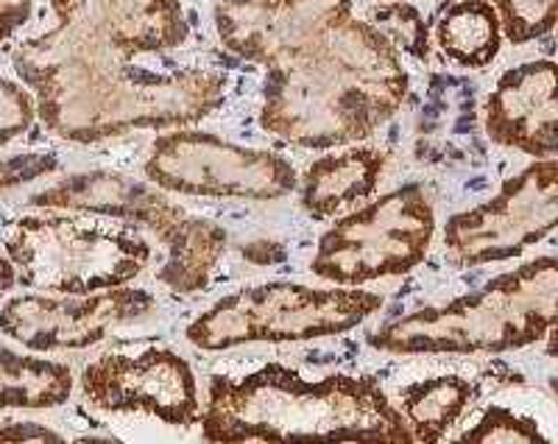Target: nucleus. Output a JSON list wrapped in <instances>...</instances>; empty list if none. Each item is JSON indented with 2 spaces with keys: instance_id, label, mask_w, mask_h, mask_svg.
Returning a JSON list of instances; mask_svg holds the SVG:
<instances>
[{
  "instance_id": "nucleus-6",
  "label": "nucleus",
  "mask_w": 558,
  "mask_h": 444,
  "mask_svg": "<svg viewBox=\"0 0 558 444\" xmlns=\"http://www.w3.org/2000/svg\"><path fill=\"white\" fill-rule=\"evenodd\" d=\"M20 283L53 293H93L132 283L154 249L126 227L70 216H32L7 238Z\"/></svg>"
},
{
  "instance_id": "nucleus-26",
  "label": "nucleus",
  "mask_w": 558,
  "mask_h": 444,
  "mask_svg": "<svg viewBox=\"0 0 558 444\" xmlns=\"http://www.w3.org/2000/svg\"><path fill=\"white\" fill-rule=\"evenodd\" d=\"M32 14V0H0V43L12 37Z\"/></svg>"
},
{
  "instance_id": "nucleus-1",
  "label": "nucleus",
  "mask_w": 558,
  "mask_h": 444,
  "mask_svg": "<svg viewBox=\"0 0 558 444\" xmlns=\"http://www.w3.org/2000/svg\"><path fill=\"white\" fill-rule=\"evenodd\" d=\"M408 96L400 51L366 20L349 17L268 68L260 127L299 148L366 140Z\"/></svg>"
},
{
  "instance_id": "nucleus-10",
  "label": "nucleus",
  "mask_w": 558,
  "mask_h": 444,
  "mask_svg": "<svg viewBox=\"0 0 558 444\" xmlns=\"http://www.w3.org/2000/svg\"><path fill=\"white\" fill-rule=\"evenodd\" d=\"M558 166L545 157L506 179L495 199L447 221L445 243L463 266L508 261L539 243L556 227Z\"/></svg>"
},
{
  "instance_id": "nucleus-11",
  "label": "nucleus",
  "mask_w": 558,
  "mask_h": 444,
  "mask_svg": "<svg viewBox=\"0 0 558 444\" xmlns=\"http://www.w3.org/2000/svg\"><path fill=\"white\" fill-rule=\"evenodd\" d=\"M154 308L157 299L151 293L126 286L68 297L26 293L9 299L0 311V331L37 352L84 349L104 341L114 327L137 322Z\"/></svg>"
},
{
  "instance_id": "nucleus-4",
  "label": "nucleus",
  "mask_w": 558,
  "mask_h": 444,
  "mask_svg": "<svg viewBox=\"0 0 558 444\" xmlns=\"http://www.w3.org/2000/svg\"><path fill=\"white\" fill-rule=\"evenodd\" d=\"M558 263L539 257L492 279L450 305L422 308L383 324L368 344L383 352H508L539 341L556 327Z\"/></svg>"
},
{
  "instance_id": "nucleus-15",
  "label": "nucleus",
  "mask_w": 558,
  "mask_h": 444,
  "mask_svg": "<svg viewBox=\"0 0 558 444\" xmlns=\"http://www.w3.org/2000/svg\"><path fill=\"white\" fill-rule=\"evenodd\" d=\"M418 154L438 166L483 163L481 132L475 115V87L458 76L436 73L427 87V101L416 123Z\"/></svg>"
},
{
  "instance_id": "nucleus-3",
  "label": "nucleus",
  "mask_w": 558,
  "mask_h": 444,
  "mask_svg": "<svg viewBox=\"0 0 558 444\" xmlns=\"http://www.w3.org/2000/svg\"><path fill=\"white\" fill-rule=\"evenodd\" d=\"M207 442H368L411 444L413 433L377 377L305 381L268 363L246 377H213L202 413Z\"/></svg>"
},
{
  "instance_id": "nucleus-19",
  "label": "nucleus",
  "mask_w": 558,
  "mask_h": 444,
  "mask_svg": "<svg viewBox=\"0 0 558 444\" xmlns=\"http://www.w3.org/2000/svg\"><path fill=\"white\" fill-rule=\"evenodd\" d=\"M402 417L413 442H441L472 400V386L463 377L441 375L411 383L400 392Z\"/></svg>"
},
{
  "instance_id": "nucleus-24",
  "label": "nucleus",
  "mask_w": 558,
  "mask_h": 444,
  "mask_svg": "<svg viewBox=\"0 0 558 444\" xmlns=\"http://www.w3.org/2000/svg\"><path fill=\"white\" fill-rule=\"evenodd\" d=\"M57 168L59 159L53 154H14V157H0V191L34 182L39 177H48Z\"/></svg>"
},
{
  "instance_id": "nucleus-12",
  "label": "nucleus",
  "mask_w": 558,
  "mask_h": 444,
  "mask_svg": "<svg viewBox=\"0 0 558 444\" xmlns=\"http://www.w3.org/2000/svg\"><path fill=\"white\" fill-rule=\"evenodd\" d=\"M82 392L101 411L151 413L177 428L202 419L193 369L168 349L98 358L82 372Z\"/></svg>"
},
{
  "instance_id": "nucleus-5",
  "label": "nucleus",
  "mask_w": 558,
  "mask_h": 444,
  "mask_svg": "<svg viewBox=\"0 0 558 444\" xmlns=\"http://www.w3.org/2000/svg\"><path fill=\"white\" fill-rule=\"evenodd\" d=\"M32 204L143 224L162 241L168 252L157 279L177 293L202 291L227 249L223 227L193 216L151 184L114 171L73 173L34 193Z\"/></svg>"
},
{
  "instance_id": "nucleus-27",
  "label": "nucleus",
  "mask_w": 558,
  "mask_h": 444,
  "mask_svg": "<svg viewBox=\"0 0 558 444\" xmlns=\"http://www.w3.org/2000/svg\"><path fill=\"white\" fill-rule=\"evenodd\" d=\"M17 286V268H14L12 261L0 257V293L12 291Z\"/></svg>"
},
{
  "instance_id": "nucleus-13",
  "label": "nucleus",
  "mask_w": 558,
  "mask_h": 444,
  "mask_svg": "<svg viewBox=\"0 0 558 444\" xmlns=\"http://www.w3.org/2000/svg\"><path fill=\"white\" fill-rule=\"evenodd\" d=\"M352 17V0H218L216 32L227 51L274 68Z\"/></svg>"
},
{
  "instance_id": "nucleus-9",
  "label": "nucleus",
  "mask_w": 558,
  "mask_h": 444,
  "mask_svg": "<svg viewBox=\"0 0 558 444\" xmlns=\"http://www.w3.org/2000/svg\"><path fill=\"white\" fill-rule=\"evenodd\" d=\"M146 177L182 196L271 202L296 191L299 173L286 157L227 143L209 132H171L154 140Z\"/></svg>"
},
{
  "instance_id": "nucleus-23",
  "label": "nucleus",
  "mask_w": 558,
  "mask_h": 444,
  "mask_svg": "<svg viewBox=\"0 0 558 444\" xmlns=\"http://www.w3.org/2000/svg\"><path fill=\"white\" fill-rule=\"evenodd\" d=\"M34 98L20 84L0 76V146L20 137L34 121Z\"/></svg>"
},
{
  "instance_id": "nucleus-25",
  "label": "nucleus",
  "mask_w": 558,
  "mask_h": 444,
  "mask_svg": "<svg viewBox=\"0 0 558 444\" xmlns=\"http://www.w3.org/2000/svg\"><path fill=\"white\" fill-rule=\"evenodd\" d=\"M0 442H64V439L37 422H7L0 425Z\"/></svg>"
},
{
  "instance_id": "nucleus-21",
  "label": "nucleus",
  "mask_w": 558,
  "mask_h": 444,
  "mask_svg": "<svg viewBox=\"0 0 558 444\" xmlns=\"http://www.w3.org/2000/svg\"><path fill=\"white\" fill-rule=\"evenodd\" d=\"M500 32L514 45H525L553 32L558 0H492Z\"/></svg>"
},
{
  "instance_id": "nucleus-14",
  "label": "nucleus",
  "mask_w": 558,
  "mask_h": 444,
  "mask_svg": "<svg viewBox=\"0 0 558 444\" xmlns=\"http://www.w3.org/2000/svg\"><path fill=\"white\" fill-rule=\"evenodd\" d=\"M556 64L550 59L506 70L486 101L488 140L531 157H556Z\"/></svg>"
},
{
  "instance_id": "nucleus-16",
  "label": "nucleus",
  "mask_w": 558,
  "mask_h": 444,
  "mask_svg": "<svg viewBox=\"0 0 558 444\" xmlns=\"http://www.w3.org/2000/svg\"><path fill=\"white\" fill-rule=\"evenodd\" d=\"M386 154L377 148H352L336 157L316 159L299 182V196L307 216L330 218L338 209L361 202L377 191Z\"/></svg>"
},
{
  "instance_id": "nucleus-7",
  "label": "nucleus",
  "mask_w": 558,
  "mask_h": 444,
  "mask_svg": "<svg viewBox=\"0 0 558 444\" xmlns=\"http://www.w3.org/2000/svg\"><path fill=\"white\" fill-rule=\"evenodd\" d=\"M383 308L380 293L266 283L229 293L187 327L198 349H229L252 341H307L338 336Z\"/></svg>"
},
{
  "instance_id": "nucleus-20",
  "label": "nucleus",
  "mask_w": 558,
  "mask_h": 444,
  "mask_svg": "<svg viewBox=\"0 0 558 444\" xmlns=\"http://www.w3.org/2000/svg\"><path fill=\"white\" fill-rule=\"evenodd\" d=\"M366 23H372L400 53H408L418 62L430 59V28H427L422 12L411 3L393 0L388 7H380L368 14Z\"/></svg>"
},
{
  "instance_id": "nucleus-22",
  "label": "nucleus",
  "mask_w": 558,
  "mask_h": 444,
  "mask_svg": "<svg viewBox=\"0 0 558 444\" xmlns=\"http://www.w3.org/2000/svg\"><path fill=\"white\" fill-rule=\"evenodd\" d=\"M458 442L470 444H553L533 419L520 417L511 408L492 406L477 425L463 433Z\"/></svg>"
},
{
  "instance_id": "nucleus-2",
  "label": "nucleus",
  "mask_w": 558,
  "mask_h": 444,
  "mask_svg": "<svg viewBox=\"0 0 558 444\" xmlns=\"http://www.w3.org/2000/svg\"><path fill=\"white\" fill-rule=\"evenodd\" d=\"M51 9L57 26L12 53L37 98L121 101L151 79L140 59L191 37L179 0H51Z\"/></svg>"
},
{
  "instance_id": "nucleus-8",
  "label": "nucleus",
  "mask_w": 558,
  "mask_h": 444,
  "mask_svg": "<svg viewBox=\"0 0 558 444\" xmlns=\"http://www.w3.org/2000/svg\"><path fill=\"white\" fill-rule=\"evenodd\" d=\"M433 232L436 216L427 193L418 184H402L327 229L311 268L336 286L405 274L425 261Z\"/></svg>"
},
{
  "instance_id": "nucleus-18",
  "label": "nucleus",
  "mask_w": 558,
  "mask_h": 444,
  "mask_svg": "<svg viewBox=\"0 0 558 444\" xmlns=\"http://www.w3.org/2000/svg\"><path fill=\"white\" fill-rule=\"evenodd\" d=\"M73 375L64 363L17 356L0 347V411L3 408H57L68 403Z\"/></svg>"
},
{
  "instance_id": "nucleus-17",
  "label": "nucleus",
  "mask_w": 558,
  "mask_h": 444,
  "mask_svg": "<svg viewBox=\"0 0 558 444\" xmlns=\"http://www.w3.org/2000/svg\"><path fill=\"white\" fill-rule=\"evenodd\" d=\"M441 51L461 68H486L500 51V20L488 0H458L436 26Z\"/></svg>"
}]
</instances>
